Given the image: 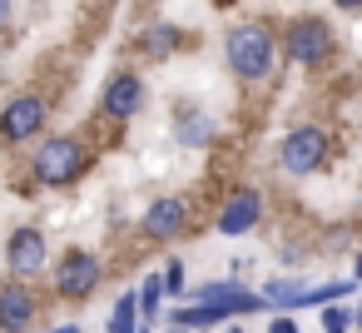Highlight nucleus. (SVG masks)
Wrapping results in <instances>:
<instances>
[{
  "label": "nucleus",
  "mask_w": 362,
  "mask_h": 333,
  "mask_svg": "<svg viewBox=\"0 0 362 333\" xmlns=\"http://www.w3.org/2000/svg\"><path fill=\"white\" fill-rule=\"evenodd\" d=\"M273 55H278L273 35H268L263 26H253V21H243V26H233V30L223 35V60H228V70H233L238 80H248V85L273 70Z\"/></svg>",
  "instance_id": "nucleus-1"
},
{
  "label": "nucleus",
  "mask_w": 362,
  "mask_h": 333,
  "mask_svg": "<svg viewBox=\"0 0 362 333\" xmlns=\"http://www.w3.org/2000/svg\"><path fill=\"white\" fill-rule=\"evenodd\" d=\"M35 179L40 184H50V189H65V184H75L85 169H90V149H85V140H75V135H50L40 149H35Z\"/></svg>",
  "instance_id": "nucleus-2"
},
{
  "label": "nucleus",
  "mask_w": 362,
  "mask_h": 333,
  "mask_svg": "<svg viewBox=\"0 0 362 333\" xmlns=\"http://www.w3.org/2000/svg\"><path fill=\"white\" fill-rule=\"evenodd\" d=\"M332 45H337V35H332V26H327L322 16H298V21L288 26V35H283L288 60L303 65V70H317V65L332 55Z\"/></svg>",
  "instance_id": "nucleus-3"
},
{
  "label": "nucleus",
  "mask_w": 362,
  "mask_h": 333,
  "mask_svg": "<svg viewBox=\"0 0 362 333\" xmlns=\"http://www.w3.org/2000/svg\"><path fill=\"white\" fill-rule=\"evenodd\" d=\"M100 278H105V269H100V259H95L90 249H65V254L55 259V298H65V303L95 298Z\"/></svg>",
  "instance_id": "nucleus-4"
},
{
  "label": "nucleus",
  "mask_w": 362,
  "mask_h": 333,
  "mask_svg": "<svg viewBox=\"0 0 362 333\" xmlns=\"http://www.w3.org/2000/svg\"><path fill=\"white\" fill-rule=\"evenodd\" d=\"M278 164H283L288 174H317V169L327 164V130H322V125H298V130H288L283 145H278Z\"/></svg>",
  "instance_id": "nucleus-5"
},
{
  "label": "nucleus",
  "mask_w": 362,
  "mask_h": 333,
  "mask_svg": "<svg viewBox=\"0 0 362 333\" xmlns=\"http://www.w3.org/2000/svg\"><path fill=\"white\" fill-rule=\"evenodd\" d=\"M50 125V105L40 95H16L6 110H0V140L6 145H25Z\"/></svg>",
  "instance_id": "nucleus-6"
},
{
  "label": "nucleus",
  "mask_w": 362,
  "mask_h": 333,
  "mask_svg": "<svg viewBox=\"0 0 362 333\" xmlns=\"http://www.w3.org/2000/svg\"><path fill=\"white\" fill-rule=\"evenodd\" d=\"M189 229V204L184 199H154L149 209H144V219H139V234L149 239V244H169V239H179Z\"/></svg>",
  "instance_id": "nucleus-7"
},
{
  "label": "nucleus",
  "mask_w": 362,
  "mask_h": 333,
  "mask_svg": "<svg viewBox=\"0 0 362 333\" xmlns=\"http://www.w3.org/2000/svg\"><path fill=\"white\" fill-rule=\"evenodd\" d=\"M45 259H50V244H45V234L35 229V224H21V229H11V239H6V264H11V273H40L45 269Z\"/></svg>",
  "instance_id": "nucleus-8"
},
{
  "label": "nucleus",
  "mask_w": 362,
  "mask_h": 333,
  "mask_svg": "<svg viewBox=\"0 0 362 333\" xmlns=\"http://www.w3.org/2000/svg\"><path fill=\"white\" fill-rule=\"evenodd\" d=\"M139 105H144V80H139L134 70L110 75L105 95H100V115H105V120H134Z\"/></svg>",
  "instance_id": "nucleus-9"
},
{
  "label": "nucleus",
  "mask_w": 362,
  "mask_h": 333,
  "mask_svg": "<svg viewBox=\"0 0 362 333\" xmlns=\"http://www.w3.org/2000/svg\"><path fill=\"white\" fill-rule=\"evenodd\" d=\"M258 219H263V194H258V189H233V194L223 199V209H218V234L238 239V234H248Z\"/></svg>",
  "instance_id": "nucleus-10"
},
{
  "label": "nucleus",
  "mask_w": 362,
  "mask_h": 333,
  "mask_svg": "<svg viewBox=\"0 0 362 333\" xmlns=\"http://www.w3.org/2000/svg\"><path fill=\"white\" fill-rule=\"evenodd\" d=\"M40 313V298L25 288V283H6L0 288V328L6 333H25Z\"/></svg>",
  "instance_id": "nucleus-11"
},
{
  "label": "nucleus",
  "mask_w": 362,
  "mask_h": 333,
  "mask_svg": "<svg viewBox=\"0 0 362 333\" xmlns=\"http://www.w3.org/2000/svg\"><path fill=\"white\" fill-rule=\"evenodd\" d=\"M179 40H184V30H179V26H149V30L139 35V50H144L149 60H164V55H174V50H179Z\"/></svg>",
  "instance_id": "nucleus-12"
},
{
  "label": "nucleus",
  "mask_w": 362,
  "mask_h": 333,
  "mask_svg": "<svg viewBox=\"0 0 362 333\" xmlns=\"http://www.w3.org/2000/svg\"><path fill=\"white\" fill-rule=\"evenodd\" d=\"M179 140H184L189 149L214 145V120H209L204 110H184V120H179Z\"/></svg>",
  "instance_id": "nucleus-13"
},
{
  "label": "nucleus",
  "mask_w": 362,
  "mask_h": 333,
  "mask_svg": "<svg viewBox=\"0 0 362 333\" xmlns=\"http://www.w3.org/2000/svg\"><path fill=\"white\" fill-rule=\"evenodd\" d=\"M110 333H139V293H119V298H115Z\"/></svg>",
  "instance_id": "nucleus-14"
},
{
  "label": "nucleus",
  "mask_w": 362,
  "mask_h": 333,
  "mask_svg": "<svg viewBox=\"0 0 362 333\" xmlns=\"http://www.w3.org/2000/svg\"><path fill=\"white\" fill-rule=\"evenodd\" d=\"M159 298H164V273L144 278V288H139V313H144V318H159Z\"/></svg>",
  "instance_id": "nucleus-15"
},
{
  "label": "nucleus",
  "mask_w": 362,
  "mask_h": 333,
  "mask_svg": "<svg viewBox=\"0 0 362 333\" xmlns=\"http://www.w3.org/2000/svg\"><path fill=\"white\" fill-rule=\"evenodd\" d=\"M238 293H248V288H238L233 278H218V283H204V288H199V303H204V298H238Z\"/></svg>",
  "instance_id": "nucleus-16"
},
{
  "label": "nucleus",
  "mask_w": 362,
  "mask_h": 333,
  "mask_svg": "<svg viewBox=\"0 0 362 333\" xmlns=\"http://www.w3.org/2000/svg\"><path fill=\"white\" fill-rule=\"evenodd\" d=\"M347 328H352V313L327 303V308H322V333H347Z\"/></svg>",
  "instance_id": "nucleus-17"
},
{
  "label": "nucleus",
  "mask_w": 362,
  "mask_h": 333,
  "mask_svg": "<svg viewBox=\"0 0 362 333\" xmlns=\"http://www.w3.org/2000/svg\"><path fill=\"white\" fill-rule=\"evenodd\" d=\"M179 288H184V264L169 259V269H164V293H179Z\"/></svg>",
  "instance_id": "nucleus-18"
},
{
  "label": "nucleus",
  "mask_w": 362,
  "mask_h": 333,
  "mask_svg": "<svg viewBox=\"0 0 362 333\" xmlns=\"http://www.w3.org/2000/svg\"><path fill=\"white\" fill-rule=\"evenodd\" d=\"M268 333H298V323H293V313H278V318L268 323Z\"/></svg>",
  "instance_id": "nucleus-19"
},
{
  "label": "nucleus",
  "mask_w": 362,
  "mask_h": 333,
  "mask_svg": "<svg viewBox=\"0 0 362 333\" xmlns=\"http://www.w3.org/2000/svg\"><path fill=\"white\" fill-rule=\"evenodd\" d=\"M337 11H362V0H332Z\"/></svg>",
  "instance_id": "nucleus-20"
},
{
  "label": "nucleus",
  "mask_w": 362,
  "mask_h": 333,
  "mask_svg": "<svg viewBox=\"0 0 362 333\" xmlns=\"http://www.w3.org/2000/svg\"><path fill=\"white\" fill-rule=\"evenodd\" d=\"M11 21V0H0V26H6Z\"/></svg>",
  "instance_id": "nucleus-21"
},
{
  "label": "nucleus",
  "mask_w": 362,
  "mask_h": 333,
  "mask_svg": "<svg viewBox=\"0 0 362 333\" xmlns=\"http://www.w3.org/2000/svg\"><path fill=\"white\" fill-rule=\"evenodd\" d=\"M169 333H189V328H184V323H169Z\"/></svg>",
  "instance_id": "nucleus-22"
},
{
  "label": "nucleus",
  "mask_w": 362,
  "mask_h": 333,
  "mask_svg": "<svg viewBox=\"0 0 362 333\" xmlns=\"http://www.w3.org/2000/svg\"><path fill=\"white\" fill-rule=\"evenodd\" d=\"M55 333H80V328H75V323H65V328H55Z\"/></svg>",
  "instance_id": "nucleus-23"
},
{
  "label": "nucleus",
  "mask_w": 362,
  "mask_h": 333,
  "mask_svg": "<svg viewBox=\"0 0 362 333\" xmlns=\"http://www.w3.org/2000/svg\"><path fill=\"white\" fill-rule=\"evenodd\" d=\"M357 273H362V259H357Z\"/></svg>",
  "instance_id": "nucleus-24"
},
{
  "label": "nucleus",
  "mask_w": 362,
  "mask_h": 333,
  "mask_svg": "<svg viewBox=\"0 0 362 333\" xmlns=\"http://www.w3.org/2000/svg\"><path fill=\"white\" fill-rule=\"evenodd\" d=\"M233 333H243V328H233Z\"/></svg>",
  "instance_id": "nucleus-25"
}]
</instances>
